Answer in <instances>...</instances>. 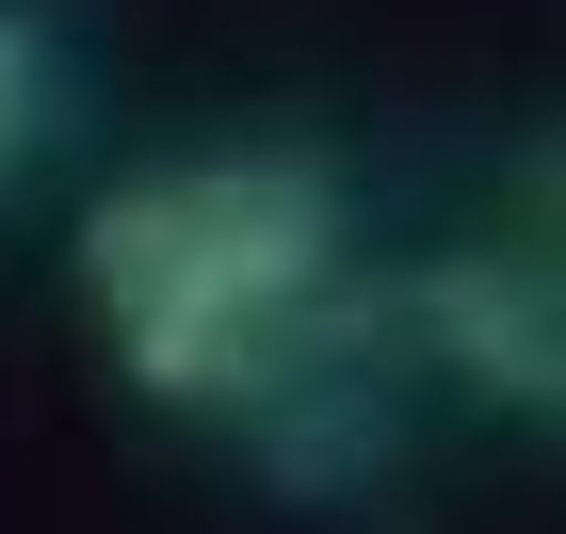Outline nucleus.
I'll return each mask as SVG.
<instances>
[{
    "instance_id": "obj_1",
    "label": "nucleus",
    "mask_w": 566,
    "mask_h": 534,
    "mask_svg": "<svg viewBox=\"0 0 566 534\" xmlns=\"http://www.w3.org/2000/svg\"><path fill=\"white\" fill-rule=\"evenodd\" d=\"M82 292L114 324V373L146 405H211V421H243L307 356L389 324L324 146H195V163L114 178L82 211Z\"/></svg>"
},
{
    "instance_id": "obj_2",
    "label": "nucleus",
    "mask_w": 566,
    "mask_h": 534,
    "mask_svg": "<svg viewBox=\"0 0 566 534\" xmlns=\"http://www.w3.org/2000/svg\"><path fill=\"white\" fill-rule=\"evenodd\" d=\"M405 324H421V356H453V373H470V389H502V405H551V389H566L551 243H485V260H437L421 292H405Z\"/></svg>"
},
{
    "instance_id": "obj_3",
    "label": "nucleus",
    "mask_w": 566,
    "mask_h": 534,
    "mask_svg": "<svg viewBox=\"0 0 566 534\" xmlns=\"http://www.w3.org/2000/svg\"><path fill=\"white\" fill-rule=\"evenodd\" d=\"M49 114H65V49H49L33 0H0V178L49 146Z\"/></svg>"
}]
</instances>
